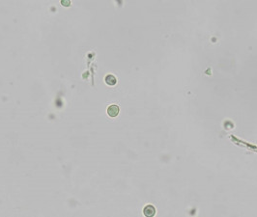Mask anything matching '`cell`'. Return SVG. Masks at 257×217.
<instances>
[{"label":"cell","instance_id":"4","mask_svg":"<svg viewBox=\"0 0 257 217\" xmlns=\"http://www.w3.org/2000/svg\"><path fill=\"white\" fill-rule=\"evenodd\" d=\"M61 4H62V5H64V6H69V5H70V1H69V2H67L66 0H64V1H62V2H61Z\"/></svg>","mask_w":257,"mask_h":217},{"label":"cell","instance_id":"1","mask_svg":"<svg viewBox=\"0 0 257 217\" xmlns=\"http://www.w3.org/2000/svg\"><path fill=\"white\" fill-rule=\"evenodd\" d=\"M143 213L146 217H153L155 214H156V209L153 205H146L143 209Z\"/></svg>","mask_w":257,"mask_h":217},{"label":"cell","instance_id":"3","mask_svg":"<svg viewBox=\"0 0 257 217\" xmlns=\"http://www.w3.org/2000/svg\"><path fill=\"white\" fill-rule=\"evenodd\" d=\"M105 80H106V83H107V84H108L109 86H113V85H115V84H116V82H117V80H116V77H115L114 75H107Z\"/></svg>","mask_w":257,"mask_h":217},{"label":"cell","instance_id":"2","mask_svg":"<svg viewBox=\"0 0 257 217\" xmlns=\"http://www.w3.org/2000/svg\"><path fill=\"white\" fill-rule=\"evenodd\" d=\"M107 114L110 117H116L119 114V107L117 105H110L107 108Z\"/></svg>","mask_w":257,"mask_h":217}]
</instances>
